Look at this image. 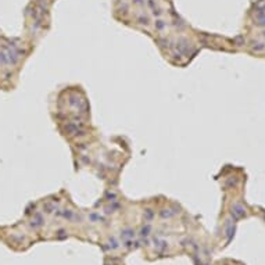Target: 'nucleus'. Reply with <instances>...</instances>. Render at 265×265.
I'll use <instances>...</instances> for the list:
<instances>
[{
    "label": "nucleus",
    "mask_w": 265,
    "mask_h": 265,
    "mask_svg": "<svg viewBox=\"0 0 265 265\" xmlns=\"http://www.w3.org/2000/svg\"><path fill=\"white\" fill-rule=\"evenodd\" d=\"M265 46L264 43H257V46H254V50H258V52H261V50H264Z\"/></svg>",
    "instance_id": "1"
}]
</instances>
